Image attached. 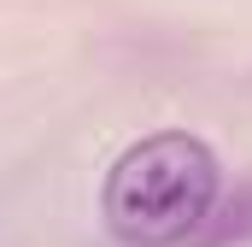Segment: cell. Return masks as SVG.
<instances>
[{"instance_id": "cell-1", "label": "cell", "mask_w": 252, "mask_h": 247, "mask_svg": "<svg viewBox=\"0 0 252 247\" xmlns=\"http://www.w3.org/2000/svg\"><path fill=\"white\" fill-rule=\"evenodd\" d=\"M223 188L217 153L188 135V129H153L135 147L118 153V165L106 171V230L124 247H176L199 236V224L211 218Z\"/></svg>"}]
</instances>
